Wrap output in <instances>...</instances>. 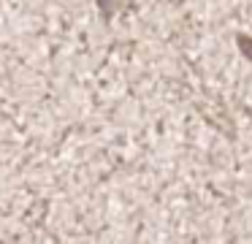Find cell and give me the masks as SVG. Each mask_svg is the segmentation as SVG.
<instances>
[{"mask_svg": "<svg viewBox=\"0 0 252 244\" xmlns=\"http://www.w3.org/2000/svg\"><path fill=\"white\" fill-rule=\"evenodd\" d=\"M239 43H241V49H244V52L250 54V60H252V41H247V38H239Z\"/></svg>", "mask_w": 252, "mask_h": 244, "instance_id": "6da1fadb", "label": "cell"}]
</instances>
